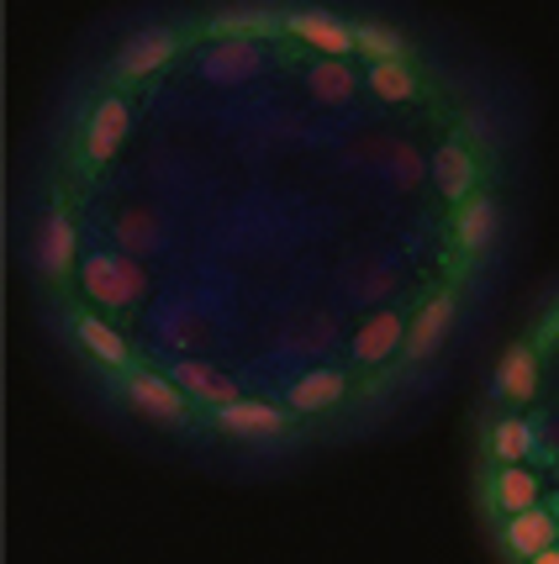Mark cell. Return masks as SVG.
Segmentation results:
<instances>
[{
  "instance_id": "cell-6",
  "label": "cell",
  "mask_w": 559,
  "mask_h": 564,
  "mask_svg": "<svg viewBox=\"0 0 559 564\" xmlns=\"http://www.w3.org/2000/svg\"><path fill=\"white\" fill-rule=\"evenodd\" d=\"M449 327H454V295H433L412 317V327H407V344H401L407 359H412V365L433 359L438 348H443V338H449Z\"/></svg>"
},
{
  "instance_id": "cell-15",
  "label": "cell",
  "mask_w": 559,
  "mask_h": 564,
  "mask_svg": "<svg viewBox=\"0 0 559 564\" xmlns=\"http://www.w3.org/2000/svg\"><path fill=\"white\" fill-rule=\"evenodd\" d=\"M286 17L280 11H269V6H233V11H217L212 17V37H269V32H280Z\"/></svg>"
},
{
  "instance_id": "cell-13",
  "label": "cell",
  "mask_w": 559,
  "mask_h": 564,
  "mask_svg": "<svg viewBox=\"0 0 559 564\" xmlns=\"http://www.w3.org/2000/svg\"><path fill=\"white\" fill-rule=\"evenodd\" d=\"M538 391V354L528 344H512L496 365V395L502 401H534Z\"/></svg>"
},
{
  "instance_id": "cell-2",
  "label": "cell",
  "mask_w": 559,
  "mask_h": 564,
  "mask_svg": "<svg viewBox=\"0 0 559 564\" xmlns=\"http://www.w3.org/2000/svg\"><path fill=\"white\" fill-rule=\"evenodd\" d=\"M74 248H79V238H74L69 212H49L43 227H37V238H32V264H37V274H49V280H64L74 264Z\"/></svg>"
},
{
  "instance_id": "cell-12",
  "label": "cell",
  "mask_w": 559,
  "mask_h": 564,
  "mask_svg": "<svg viewBox=\"0 0 559 564\" xmlns=\"http://www.w3.org/2000/svg\"><path fill=\"white\" fill-rule=\"evenodd\" d=\"M401 344H407V322L396 317V312H375V317L359 327V338H354V359H359V365H386Z\"/></svg>"
},
{
  "instance_id": "cell-26",
  "label": "cell",
  "mask_w": 559,
  "mask_h": 564,
  "mask_svg": "<svg viewBox=\"0 0 559 564\" xmlns=\"http://www.w3.org/2000/svg\"><path fill=\"white\" fill-rule=\"evenodd\" d=\"M359 291H365V295H380V291H390V274H386V270H380V274H369V280H365V285H359Z\"/></svg>"
},
{
  "instance_id": "cell-24",
  "label": "cell",
  "mask_w": 559,
  "mask_h": 564,
  "mask_svg": "<svg viewBox=\"0 0 559 564\" xmlns=\"http://www.w3.org/2000/svg\"><path fill=\"white\" fill-rule=\"evenodd\" d=\"M117 232H122V253H143V248L159 243V221L148 217V212H127L117 221Z\"/></svg>"
},
{
  "instance_id": "cell-25",
  "label": "cell",
  "mask_w": 559,
  "mask_h": 564,
  "mask_svg": "<svg viewBox=\"0 0 559 564\" xmlns=\"http://www.w3.org/2000/svg\"><path fill=\"white\" fill-rule=\"evenodd\" d=\"M396 174H401V180H407V185H412L417 174H422V159H417L412 148H396Z\"/></svg>"
},
{
  "instance_id": "cell-19",
  "label": "cell",
  "mask_w": 559,
  "mask_h": 564,
  "mask_svg": "<svg viewBox=\"0 0 559 564\" xmlns=\"http://www.w3.org/2000/svg\"><path fill=\"white\" fill-rule=\"evenodd\" d=\"M491 454H496L502 465H523V459L534 454V422L502 417L496 427H491Z\"/></svg>"
},
{
  "instance_id": "cell-8",
  "label": "cell",
  "mask_w": 559,
  "mask_h": 564,
  "mask_svg": "<svg viewBox=\"0 0 559 564\" xmlns=\"http://www.w3.org/2000/svg\"><path fill=\"white\" fill-rule=\"evenodd\" d=\"M174 58V32H164V26H148V32H138V37H127L122 53H117V74L122 79H143V74L164 69Z\"/></svg>"
},
{
  "instance_id": "cell-3",
  "label": "cell",
  "mask_w": 559,
  "mask_h": 564,
  "mask_svg": "<svg viewBox=\"0 0 559 564\" xmlns=\"http://www.w3.org/2000/svg\"><path fill=\"white\" fill-rule=\"evenodd\" d=\"M265 64V48H259V37H222L217 48H206L201 58V74L212 79V85H238V79H254Z\"/></svg>"
},
{
  "instance_id": "cell-7",
  "label": "cell",
  "mask_w": 559,
  "mask_h": 564,
  "mask_svg": "<svg viewBox=\"0 0 559 564\" xmlns=\"http://www.w3.org/2000/svg\"><path fill=\"white\" fill-rule=\"evenodd\" d=\"M286 32H295L307 48L327 53V58L354 53V26L338 22V17H327V11H291V17H286Z\"/></svg>"
},
{
  "instance_id": "cell-10",
  "label": "cell",
  "mask_w": 559,
  "mask_h": 564,
  "mask_svg": "<svg viewBox=\"0 0 559 564\" xmlns=\"http://www.w3.org/2000/svg\"><path fill=\"white\" fill-rule=\"evenodd\" d=\"M555 539H559V522H555V512H544V507L512 512L507 533H502V543H507L517 560H534V554H544V549H555Z\"/></svg>"
},
{
  "instance_id": "cell-16",
  "label": "cell",
  "mask_w": 559,
  "mask_h": 564,
  "mask_svg": "<svg viewBox=\"0 0 559 564\" xmlns=\"http://www.w3.org/2000/svg\"><path fill=\"white\" fill-rule=\"evenodd\" d=\"M74 338H79V344H85V354H90V359H100L106 369H122L127 365V338L111 327V322L79 317V322H74Z\"/></svg>"
},
{
  "instance_id": "cell-23",
  "label": "cell",
  "mask_w": 559,
  "mask_h": 564,
  "mask_svg": "<svg viewBox=\"0 0 559 564\" xmlns=\"http://www.w3.org/2000/svg\"><path fill=\"white\" fill-rule=\"evenodd\" d=\"M354 48L380 64V58H401V48H407V43H401V32H396V26H386V22H359V26H354Z\"/></svg>"
},
{
  "instance_id": "cell-1",
  "label": "cell",
  "mask_w": 559,
  "mask_h": 564,
  "mask_svg": "<svg viewBox=\"0 0 559 564\" xmlns=\"http://www.w3.org/2000/svg\"><path fill=\"white\" fill-rule=\"evenodd\" d=\"M79 280H85V295L100 301V306H111V312L143 301V291H148V274L132 253H90L85 270H79Z\"/></svg>"
},
{
  "instance_id": "cell-20",
  "label": "cell",
  "mask_w": 559,
  "mask_h": 564,
  "mask_svg": "<svg viewBox=\"0 0 559 564\" xmlns=\"http://www.w3.org/2000/svg\"><path fill=\"white\" fill-rule=\"evenodd\" d=\"M496 507H502L507 517L538 507V475L534 469H517V465L502 469V475H496Z\"/></svg>"
},
{
  "instance_id": "cell-18",
  "label": "cell",
  "mask_w": 559,
  "mask_h": 564,
  "mask_svg": "<svg viewBox=\"0 0 559 564\" xmlns=\"http://www.w3.org/2000/svg\"><path fill=\"white\" fill-rule=\"evenodd\" d=\"M343 375H333V369H316V375H301L291 386V406L295 412H322V406H333V401H343Z\"/></svg>"
},
{
  "instance_id": "cell-5",
  "label": "cell",
  "mask_w": 559,
  "mask_h": 564,
  "mask_svg": "<svg viewBox=\"0 0 559 564\" xmlns=\"http://www.w3.org/2000/svg\"><path fill=\"white\" fill-rule=\"evenodd\" d=\"M127 401L153 422H185V391L174 380H164V375H153V369L127 380Z\"/></svg>"
},
{
  "instance_id": "cell-22",
  "label": "cell",
  "mask_w": 559,
  "mask_h": 564,
  "mask_svg": "<svg viewBox=\"0 0 559 564\" xmlns=\"http://www.w3.org/2000/svg\"><path fill=\"white\" fill-rule=\"evenodd\" d=\"M369 90L380 100H412L417 96V74L401 64V58H380L375 69H369Z\"/></svg>"
},
{
  "instance_id": "cell-9",
  "label": "cell",
  "mask_w": 559,
  "mask_h": 564,
  "mask_svg": "<svg viewBox=\"0 0 559 564\" xmlns=\"http://www.w3.org/2000/svg\"><path fill=\"white\" fill-rule=\"evenodd\" d=\"M217 427L233 433V438H275L286 433V412L269 406V401H233V406H217Z\"/></svg>"
},
{
  "instance_id": "cell-27",
  "label": "cell",
  "mask_w": 559,
  "mask_h": 564,
  "mask_svg": "<svg viewBox=\"0 0 559 564\" xmlns=\"http://www.w3.org/2000/svg\"><path fill=\"white\" fill-rule=\"evenodd\" d=\"M528 564H559V549H544V554H534Z\"/></svg>"
},
{
  "instance_id": "cell-21",
  "label": "cell",
  "mask_w": 559,
  "mask_h": 564,
  "mask_svg": "<svg viewBox=\"0 0 559 564\" xmlns=\"http://www.w3.org/2000/svg\"><path fill=\"white\" fill-rule=\"evenodd\" d=\"M354 85H359V79H354V69H348L343 58H322L312 69V96L327 100V106H343V100L354 96Z\"/></svg>"
},
{
  "instance_id": "cell-11",
  "label": "cell",
  "mask_w": 559,
  "mask_h": 564,
  "mask_svg": "<svg viewBox=\"0 0 559 564\" xmlns=\"http://www.w3.org/2000/svg\"><path fill=\"white\" fill-rule=\"evenodd\" d=\"M170 380H174V386H180L185 395L206 401V406H233V401H244V395H238V380H233V375H222V369L201 365V359H185V365H174Z\"/></svg>"
},
{
  "instance_id": "cell-14",
  "label": "cell",
  "mask_w": 559,
  "mask_h": 564,
  "mask_svg": "<svg viewBox=\"0 0 559 564\" xmlns=\"http://www.w3.org/2000/svg\"><path fill=\"white\" fill-rule=\"evenodd\" d=\"M433 185L443 191L449 200H470V191H475V159H470V148L464 143H443L433 153Z\"/></svg>"
},
{
  "instance_id": "cell-28",
  "label": "cell",
  "mask_w": 559,
  "mask_h": 564,
  "mask_svg": "<svg viewBox=\"0 0 559 564\" xmlns=\"http://www.w3.org/2000/svg\"><path fill=\"white\" fill-rule=\"evenodd\" d=\"M555 327H559V312H555Z\"/></svg>"
},
{
  "instance_id": "cell-17",
  "label": "cell",
  "mask_w": 559,
  "mask_h": 564,
  "mask_svg": "<svg viewBox=\"0 0 559 564\" xmlns=\"http://www.w3.org/2000/svg\"><path fill=\"white\" fill-rule=\"evenodd\" d=\"M454 238H460L464 253H481V248L496 238V200H464L460 221H454Z\"/></svg>"
},
{
  "instance_id": "cell-4",
  "label": "cell",
  "mask_w": 559,
  "mask_h": 564,
  "mask_svg": "<svg viewBox=\"0 0 559 564\" xmlns=\"http://www.w3.org/2000/svg\"><path fill=\"white\" fill-rule=\"evenodd\" d=\"M127 127H132V111H127L122 96H106L90 111V127H85V153L96 159V164H111L127 143Z\"/></svg>"
}]
</instances>
